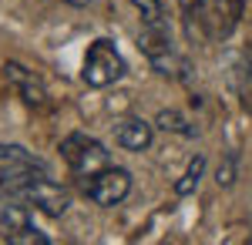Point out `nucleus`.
Segmentation results:
<instances>
[{"label":"nucleus","mask_w":252,"mask_h":245,"mask_svg":"<svg viewBox=\"0 0 252 245\" xmlns=\"http://www.w3.org/2000/svg\"><path fill=\"white\" fill-rule=\"evenodd\" d=\"M249 242H252V235H249Z\"/></svg>","instance_id":"nucleus-18"},{"label":"nucleus","mask_w":252,"mask_h":245,"mask_svg":"<svg viewBox=\"0 0 252 245\" xmlns=\"http://www.w3.org/2000/svg\"><path fill=\"white\" fill-rule=\"evenodd\" d=\"M178 3H182V14H185V10H192V7H195V0H178Z\"/></svg>","instance_id":"nucleus-16"},{"label":"nucleus","mask_w":252,"mask_h":245,"mask_svg":"<svg viewBox=\"0 0 252 245\" xmlns=\"http://www.w3.org/2000/svg\"><path fill=\"white\" fill-rule=\"evenodd\" d=\"M152 138H155V124L145 118H125L115 128V141L125 151H145L152 145Z\"/></svg>","instance_id":"nucleus-9"},{"label":"nucleus","mask_w":252,"mask_h":245,"mask_svg":"<svg viewBox=\"0 0 252 245\" xmlns=\"http://www.w3.org/2000/svg\"><path fill=\"white\" fill-rule=\"evenodd\" d=\"M3 77H7V84L24 97V104H31V108H44V104H47V88H44V81H40L34 71H27L24 64L7 61V64H3Z\"/></svg>","instance_id":"nucleus-8"},{"label":"nucleus","mask_w":252,"mask_h":245,"mask_svg":"<svg viewBox=\"0 0 252 245\" xmlns=\"http://www.w3.org/2000/svg\"><path fill=\"white\" fill-rule=\"evenodd\" d=\"M155 128H161V131H172V134H182V138H195V134H198V128H195V124H192V121H189L182 111H175V108L158 111Z\"/></svg>","instance_id":"nucleus-10"},{"label":"nucleus","mask_w":252,"mask_h":245,"mask_svg":"<svg viewBox=\"0 0 252 245\" xmlns=\"http://www.w3.org/2000/svg\"><path fill=\"white\" fill-rule=\"evenodd\" d=\"M242 17V0H195L192 10H185L189 34L195 31L209 40H225L235 31V24Z\"/></svg>","instance_id":"nucleus-2"},{"label":"nucleus","mask_w":252,"mask_h":245,"mask_svg":"<svg viewBox=\"0 0 252 245\" xmlns=\"http://www.w3.org/2000/svg\"><path fill=\"white\" fill-rule=\"evenodd\" d=\"M242 71H246V77H249V84H252V44L246 47V57H242Z\"/></svg>","instance_id":"nucleus-15"},{"label":"nucleus","mask_w":252,"mask_h":245,"mask_svg":"<svg viewBox=\"0 0 252 245\" xmlns=\"http://www.w3.org/2000/svg\"><path fill=\"white\" fill-rule=\"evenodd\" d=\"M128 71L125 57L118 54V47L111 40H94L88 47V57H84V71H81V81L88 88H111L118 84Z\"/></svg>","instance_id":"nucleus-4"},{"label":"nucleus","mask_w":252,"mask_h":245,"mask_svg":"<svg viewBox=\"0 0 252 245\" xmlns=\"http://www.w3.org/2000/svg\"><path fill=\"white\" fill-rule=\"evenodd\" d=\"M0 232L10 245H51V235L31 222L27 205H3L0 208Z\"/></svg>","instance_id":"nucleus-7"},{"label":"nucleus","mask_w":252,"mask_h":245,"mask_svg":"<svg viewBox=\"0 0 252 245\" xmlns=\"http://www.w3.org/2000/svg\"><path fill=\"white\" fill-rule=\"evenodd\" d=\"M135 10L141 14V24H152V27H168V14H165V0H131Z\"/></svg>","instance_id":"nucleus-12"},{"label":"nucleus","mask_w":252,"mask_h":245,"mask_svg":"<svg viewBox=\"0 0 252 245\" xmlns=\"http://www.w3.org/2000/svg\"><path fill=\"white\" fill-rule=\"evenodd\" d=\"M235 165H239V154L235 151H229L225 154V161L219 165V171H215V182H219V188H229L235 182Z\"/></svg>","instance_id":"nucleus-14"},{"label":"nucleus","mask_w":252,"mask_h":245,"mask_svg":"<svg viewBox=\"0 0 252 245\" xmlns=\"http://www.w3.org/2000/svg\"><path fill=\"white\" fill-rule=\"evenodd\" d=\"M0 198L3 202L34 205L37 212L51 215V218H61L71 208L67 188H61L58 182H51L44 175V168H34V165H7L0 171Z\"/></svg>","instance_id":"nucleus-1"},{"label":"nucleus","mask_w":252,"mask_h":245,"mask_svg":"<svg viewBox=\"0 0 252 245\" xmlns=\"http://www.w3.org/2000/svg\"><path fill=\"white\" fill-rule=\"evenodd\" d=\"M202 175H205V154H195L192 161L185 165V171H182V178L175 182V195H192L195 188H198V182H202Z\"/></svg>","instance_id":"nucleus-11"},{"label":"nucleus","mask_w":252,"mask_h":245,"mask_svg":"<svg viewBox=\"0 0 252 245\" xmlns=\"http://www.w3.org/2000/svg\"><path fill=\"white\" fill-rule=\"evenodd\" d=\"M61 158L67 161V168L78 178H91V175H97L101 168L111 165V151L104 148L94 134H84V131H74L61 141Z\"/></svg>","instance_id":"nucleus-3"},{"label":"nucleus","mask_w":252,"mask_h":245,"mask_svg":"<svg viewBox=\"0 0 252 245\" xmlns=\"http://www.w3.org/2000/svg\"><path fill=\"white\" fill-rule=\"evenodd\" d=\"M67 3H74V7H84V3H91V0H67Z\"/></svg>","instance_id":"nucleus-17"},{"label":"nucleus","mask_w":252,"mask_h":245,"mask_svg":"<svg viewBox=\"0 0 252 245\" xmlns=\"http://www.w3.org/2000/svg\"><path fill=\"white\" fill-rule=\"evenodd\" d=\"M138 44H141V51H145V57H148V64L155 67L158 74H165V77H185L189 64H185V57L175 54L168 27H152V24H145Z\"/></svg>","instance_id":"nucleus-5"},{"label":"nucleus","mask_w":252,"mask_h":245,"mask_svg":"<svg viewBox=\"0 0 252 245\" xmlns=\"http://www.w3.org/2000/svg\"><path fill=\"white\" fill-rule=\"evenodd\" d=\"M0 161H7V165H34V168H44V161L34 158L27 148H20V145H0Z\"/></svg>","instance_id":"nucleus-13"},{"label":"nucleus","mask_w":252,"mask_h":245,"mask_svg":"<svg viewBox=\"0 0 252 245\" xmlns=\"http://www.w3.org/2000/svg\"><path fill=\"white\" fill-rule=\"evenodd\" d=\"M81 185H84V195H88L94 205L115 208L128 198V191H131V175L125 168L108 165V168H101L97 175H91V178H81Z\"/></svg>","instance_id":"nucleus-6"}]
</instances>
